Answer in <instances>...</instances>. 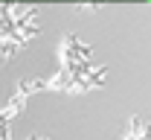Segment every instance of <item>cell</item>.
I'll list each match as a JSON object with an SVG mask.
<instances>
[{"label":"cell","mask_w":151,"mask_h":140,"mask_svg":"<svg viewBox=\"0 0 151 140\" xmlns=\"http://www.w3.org/2000/svg\"><path fill=\"white\" fill-rule=\"evenodd\" d=\"M38 91H47V79H20L18 82V96H29V94H38Z\"/></svg>","instance_id":"cell-1"},{"label":"cell","mask_w":151,"mask_h":140,"mask_svg":"<svg viewBox=\"0 0 151 140\" xmlns=\"http://www.w3.org/2000/svg\"><path fill=\"white\" fill-rule=\"evenodd\" d=\"M3 111H6V117H9V120H15L18 114H23V111H26V99H23V96H18V94H12V99L3 105Z\"/></svg>","instance_id":"cell-2"},{"label":"cell","mask_w":151,"mask_h":140,"mask_svg":"<svg viewBox=\"0 0 151 140\" xmlns=\"http://www.w3.org/2000/svg\"><path fill=\"white\" fill-rule=\"evenodd\" d=\"M18 50H20V44H15L12 38L0 41V64H3V61H12L15 56H18Z\"/></svg>","instance_id":"cell-3"},{"label":"cell","mask_w":151,"mask_h":140,"mask_svg":"<svg viewBox=\"0 0 151 140\" xmlns=\"http://www.w3.org/2000/svg\"><path fill=\"white\" fill-rule=\"evenodd\" d=\"M0 140H12V120L6 117L3 108H0Z\"/></svg>","instance_id":"cell-4"},{"label":"cell","mask_w":151,"mask_h":140,"mask_svg":"<svg viewBox=\"0 0 151 140\" xmlns=\"http://www.w3.org/2000/svg\"><path fill=\"white\" fill-rule=\"evenodd\" d=\"M137 140H151V123H142V128H139Z\"/></svg>","instance_id":"cell-5"}]
</instances>
